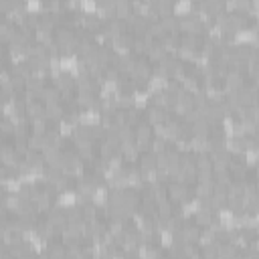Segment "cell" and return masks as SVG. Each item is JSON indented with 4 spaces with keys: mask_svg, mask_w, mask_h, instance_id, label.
I'll return each mask as SVG.
<instances>
[{
    "mask_svg": "<svg viewBox=\"0 0 259 259\" xmlns=\"http://www.w3.org/2000/svg\"><path fill=\"white\" fill-rule=\"evenodd\" d=\"M97 148H99V158H101V160H106V162H109V160L120 152L118 146H116V144H111V142H107V140L101 142V146H97Z\"/></svg>",
    "mask_w": 259,
    "mask_h": 259,
    "instance_id": "cell-5",
    "label": "cell"
},
{
    "mask_svg": "<svg viewBox=\"0 0 259 259\" xmlns=\"http://www.w3.org/2000/svg\"><path fill=\"white\" fill-rule=\"evenodd\" d=\"M65 215H67V223H81L83 221V209L73 205L69 209H65Z\"/></svg>",
    "mask_w": 259,
    "mask_h": 259,
    "instance_id": "cell-12",
    "label": "cell"
},
{
    "mask_svg": "<svg viewBox=\"0 0 259 259\" xmlns=\"http://www.w3.org/2000/svg\"><path fill=\"white\" fill-rule=\"evenodd\" d=\"M27 146H29V150H32V152L43 150V136L32 134V136H29V140H27Z\"/></svg>",
    "mask_w": 259,
    "mask_h": 259,
    "instance_id": "cell-14",
    "label": "cell"
},
{
    "mask_svg": "<svg viewBox=\"0 0 259 259\" xmlns=\"http://www.w3.org/2000/svg\"><path fill=\"white\" fill-rule=\"evenodd\" d=\"M195 166H197V172H205V170H211L213 166V160L207 152H200L195 156Z\"/></svg>",
    "mask_w": 259,
    "mask_h": 259,
    "instance_id": "cell-9",
    "label": "cell"
},
{
    "mask_svg": "<svg viewBox=\"0 0 259 259\" xmlns=\"http://www.w3.org/2000/svg\"><path fill=\"white\" fill-rule=\"evenodd\" d=\"M217 245H209V247H202V251H200V259H219V253H217Z\"/></svg>",
    "mask_w": 259,
    "mask_h": 259,
    "instance_id": "cell-15",
    "label": "cell"
},
{
    "mask_svg": "<svg viewBox=\"0 0 259 259\" xmlns=\"http://www.w3.org/2000/svg\"><path fill=\"white\" fill-rule=\"evenodd\" d=\"M2 195H4V184L0 183V197H2Z\"/></svg>",
    "mask_w": 259,
    "mask_h": 259,
    "instance_id": "cell-16",
    "label": "cell"
},
{
    "mask_svg": "<svg viewBox=\"0 0 259 259\" xmlns=\"http://www.w3.org/2000/svg\"><path fill=\"white\" fill-rule=\"evenodd\" d=\"M180 259H183V257H180Z\"/></svg>",
    "mask_w": 259,
    "mask_h": 259,
    "instance_id": "cell-17",
    "label": "cell"
},
{
    "mask_svg": "<svg viewBox=\"0 0 259 259\" xmlns=\"http://www.w3.org/2000/svg\"><path fill=\"white\" fill-rule=\"evenodd\" d=\"M30 128H32V134H37V136H43V134L49 130V120L45 118V116L32 118V120H30Z\"/></svg>",
    "mask_w": 259,
    "mask_h": 259,
    "instance_id": "cell-8",
    "label": "cell"
},
{
    "mask_svg": "<svg viewBox=\"0 0 259 259\" xmlns=\"http://www.w3.org/2000/svg\"><path fill=\"white\" fill-rule=\"evenodd\" d=\"M65 116V106L61 101H53V104H45V118L47 120H61Z\"/></svg>",
    "mask_w": 259,
    "mask_h": 259,
    "instance_id": "cell-3",
    "label": "cell"
},
{
    "mask_svg": "<svg viewBox=\"0 0 259 259\" xmlns=\"http://www.w3.org/2000/svg\"><path fill=\"white\" fill-rule=\"evenodd\" d=\"M178 231H180V235H183V241H184V243H197V241H198L200 227H197V225H193V223H184Z\"/></svg>",
    "mask_w": 259,
    "mask_h": 259,
    "instance_id": "cell-2",
    "label": "cell"
},
{
    "mask_svg": "<svg viewBox=\"0 0 259 259\" xmlns=\"http://www.w3.org/2000/svg\"><path fill=\"white\" fill-rule=\"evenodd\" d=\"M27 114H29V120L45 116V104H43V101H32V104L27 106Z\"/></svg>",
    "mask_w": 259,
    "mask_h": 259,
    "instance_id": "cell-13",
    "label": "cell"
},
{
    "mask_svg": "<svg viewBox=\"0 0 259 259\" xmlns=\"http://www.w3.org/2000/svg\"><path fill=\"white\" fill-rule=\"evenodd\" d=\"M156 170V154L152 152H144L140 154V172L142 174H148Z\"/></svg>",
    "mask_w": 259,
    "mask_h": 259,
    "instance_id": "cell-4",
    "label": "cell"
},
{
    "mask_svg": "<svg viewBox=\"0 0 259 259\" xmlns=\"http://www.w3.org/2000/svg\"><path fill=\"white\" fill-rule=\"evenodd\" d=\"M47 223H51L53 227H57L59 231L63 227H67V215H65V209L63 207H55L49 211V215H47Z\"/></svg>",
    "mask_w": 259,
    "mask_h": 259,
    "instance_id": "cell-1",
    "label": "cell"
},
{
    "mask_svg": "<svg viewBox=\"0 0 259 259\" xmlns=\"http://www.w3.org/2000/svg\"><path fill=\"white\" fill-rule=\"evenodd\" d=\"M164 57H166V51L162 49L160 41H156V43L152 45V47L148 49V63H150V61H156V63H160Z\"/></svg>",
    "mask_w": 259,
    "mask_h": 259,
    "instance_id": "cell-10",
    "label": "cell"
},
{
    "mask_svg": "<svg viewBox=\"0 0 259 259\" xmlns=\"http://www.w3.org/2000/svg\"><path fill=\"white\" fill-rule=\"evenodd\" d=\"M166 109H160V107H150V111H148V123L150 126H160V123H164L166 122Z\"/></svg>",
    "mask_w": 259,
    "mask_h": 259,
    "instance_id": "cell-7",
    "label": "cell"
},
{
    "mask_svg": "<svg viewBox=\"0 0 259 259\" xmlns=\"http://www.w3.org/2000/svg\"><path fill=\"white\" fill-rule=\"evenodd\" d=\"M65 251H67V247L59 241H49L47 243V257L49 259H65Z\"/></svg>",
    "mask_w": 259,
    "mask_h": 259,
    "instance_id": "cell-6",
    "label": "cell"
},
{
    "mask_svg": "<svg viewBox=\"0 0 259 259\" xmlns=\"http://www.w3.org/2000/svg\"><path fill=\"white\" fill-rule=\"evenodd\" d=\"M43 99H45V104H53V101H61V91L55 85H45L43 89Z\"/></svg>",
    "mask_w": 259,
    "mask_h": 259,
    "instance_id": "cell-11",
    "label": "cell"
}]
</instances>
